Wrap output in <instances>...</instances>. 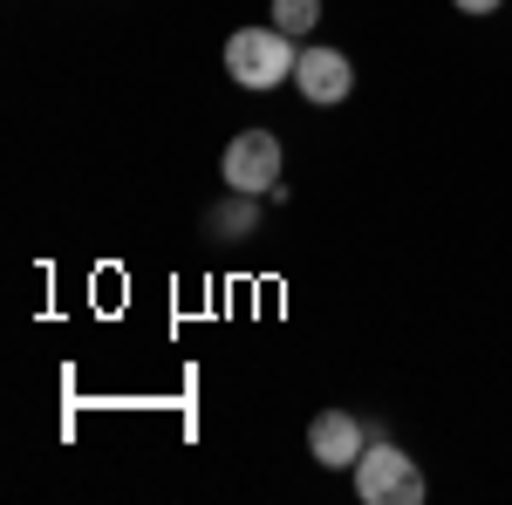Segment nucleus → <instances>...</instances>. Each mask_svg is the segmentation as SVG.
Returning <instances> with one entry per match:
<instances>
[{"mask_svg":"<svg viewBox=\"0 0 512 505\" xmlns=\"http://www.w3.org/2000/svg\"><path fill=\"white\" fill-rule=\"evenodd\" d=\"M308 451H315V465H328V471H355V458L369 451V430L355 424L349 410H321L315 424H308Z\"/></svg>","mask_w":512,"mask_h":505,"instance_id":"20e7f679","label":"nucleus"},{"mask_svg":"<svg viewBox=\"0 0 512 505\" xmlns=\"http://www.w3.org/2000/svg\"><path fill=\"white\" fill-rule=\"evenodd\" d=\"M219 171H226V185H233V192H246V198H274L280 192V137L274 130H239L233 144H226V164H219Z\"/></svg>","mask_w":512,"mask_h":505,"instance_id":"7ed1b4c3","label":"nucleus"},{"mask_svg":"<svg viewBox=\"0 0 512 505\" xmlns=\"http://www.w3.org/2000/svg\"><path fill=\"white\" fill-rule=\"evenodd\" d=\"M294 35H280V28H239L226 41V69H233L239 89H280V82H294Z\"/></svg>","mask_w":512,"mask_h":505,"instance_id":"f257e3e1","label":"nucleus"},{"mask_svg":"<svg viewBox=\"0 0 512 505\" xmlns=\"http://www.w3.org/2000/svg\"><path fill=\"white\" fill-rule=\"evenodd\" d=\"M321 0H274V28L280 35H315Z\"/></svg>","mask_w":512,"mask_h":505,"instance_id":"0eeeda50","label":"nucleus"},{"mask_svg":"<svg viewBox=\"0 0 512 505\" xmlns=\"http://www.w3.org/2000/svg\"><path fill=\"white\" fill-rule=\"evenodd\" d=\"M458 7H465V14H492L499 0H458Z\"/></svg>","mask_w":512,"mask_h":505,"instance_id":"6e6552de","label":"nucleus"},{"mask_svg":"<svg viewBox=\"0 0 512 505\" xmlns=\"http://www.w3.org/2000/svg\"><path fill=\"white\" fill-rule=\"evenodd\" d=\"M355 492H362V505H424V471L410 465L390 437H376L355 458Z\"/></svg>","mask_w":512,"mask_h":505,"instance_id":"f03ea898","label":"nucleus"},{"mask_svg":"<svg viewBox=\"0 0 512 505\" xmlns=\"http://www.w3.org/2000/svg\"><path fill=\"white\" fill-rule=\"evenodd\" d=\"M205 226H212V233H226V239H246V233H253V198H246V192H233V205L205 212Z\"/></svg>","mask_w":512,"mask_h":505,"instance_id":"423d86ee","label":"nucleus"},{"mask_svg":"<svg viewBox=\"0 0 512 505\" xmlns=\"http://www.w3.org/2000/svg\"><path fill=\"white\" fill-rule=\"evenodd\" d=\"M294 89L308 96V103H342L355 89V69L342 48H301V62H294Z\"/></svg>","mask_w":512,"mask_h":505,"instance_id":"39448f33","label":"nucleus"}]
</instances>
